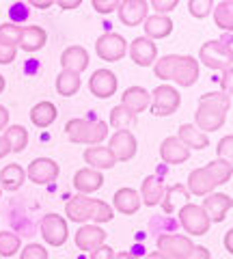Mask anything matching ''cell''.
Wrapping results in <instances>:
<instances>
[{
  "label": "cell",
  "mask_w": 233,
  "mask_h": 259,
  "mask_svg": "<svg viewBox=\"0 0 233 259\" xmlns=\"http://www.w3.org/2000/svg\"><path fill=\"white\" fill-rule=\"evenodd\" d=\"M154 71L160 80H173L179 87H192L199 80V61L195 56L166 54L162 59H156Z\"/></svg>",
  "instance_id": "6da1fadb"
},
{
  "label": "cell",
  "mask_w": 233,
  "mask_h": 259,
  "mask_svg": "<svg viewBox=\"0 0 233 259\" xmlns=\"http://www.w3.org/2000/svg\"><path fill=\"white\" fill-rule=\"evenodd\" d=\"M231 108V97H227L220 91L214 93H205L201 95L199 108L195 112V127L203 134L216 132L224 125V119H227V112Z\"/></svg>",
  "instance_id": "7a4b0ae2"
},
{
  "label": "cell",
  "mask_w": 233,
  "mask_h": 259,
  "mask_svg": "<svg viewBox=\"0 0 233 259\" xmlns=\"http://www.w3.org/2000/svg\"><path fill=\"white\" fill-rule=\"evenodd\" d=\"M231 162H222V160H212L210 164L195 168L188 175V194H195V197H207L210 192H214V188L227 184L231 180Z\"/></svg>",
  "instance_id": "3957f363"
},
{
  "label": "cell",
  "mask_w": 233,
  "mask_h": 259,
  "mask_svg": "<svg viewBox=\"0 0 233 259\" xmlns=\"http://www.w3.org/2000/svg\"><path fill=\"white\" fill-rule=\"evenodd\" d=\"M65 216L71 223H110L115 218V209L106 201L89 199L86 194H74L65 203Z\"/></svg>",
  "instance_id": "277c9868"
},
{
  "label": "cell",
  "mask_w": 233,
  "mask_h": 259,
  "mask_svg": "<svg viewBox=\"0 0 233 259\" xmlns=\"http://www.w3.org/2000/svg\"><path fill=\"white\" fill-rule=\"evenodd\" d=\"M65 134L71 143L93 147V145H100L108 136V123L93 119H71L65 125Z\"/></svg>",
  "instance_id": "5b68a950"
},
{
  "label": "cell",
  "mask_w": 233,
  "mask_h": 259,
  "mask_svg": "<svg viewBox=\"0 0 233 259\" xmlns=\"http://www.w3.org/2000/svg\"><path fill=\"white\" fill-rule=\"evenodd\" d=\"M199 61H203L210 69H231L233 63V50H231V35H224L220 41H207L201 46L199 50Z\"/></svg>",
  "instance_id": "8992f818"
},
{
  "label": "cell",
  "mask_w": 233,
  "mask_h": 259,
  "mask_svg": "<svg viewBox=\"0 0 233 259\" xmlns=\"http://www.w3.org/2000/svg\"><path fill=\"white\" fill-rule=\"evenodd\" d=\"M179 104H181V95L177 89L171 84H160V87H156V91L151 93L149 106L156 117H168L179 108Z\"/></svg>",
  "instance_id": "52a82bcc"
},
{
  "label": "cell",
  "mask_w": 233,
  "mask_h": 259,
  "mask_svg": "<svg viewBox=\"0 0 233 259\" xmlns=\"http://www.w3.org/2000/svg\"><path fill=\"white\" fill-rule=\"evenodd\" d=\"M179 223L190 236H205L210 231V218L205 216L203 207L195 203H186L179 207Z\"/></svg>",
  "instance_id": "ba28073f"
},
{
  "label": "cell",
  "mask_w": 233,
  "mask_h": 259,
  "mask_svg": "<svg viewBox=\"0 0 233 259\" xmlns=\"http://www.w3.org/2000/svg\"><path fill=\"white\" fill-rule=\"evenodd\" d=\"M95 50H98V56L102 61L117 63L125 56L127 41L121 35H117V32H104L98 41H95Z\"/></svg>",
  "instance_id": "9c48e42d"
},
{
  "label": "cell",
  "mask_w": 233,
  "mask_h": 259,
  "mask_svg": "<svg viewBox=\"0 0 233 259\" xmlns=\"http://www.w3.org/2000/svg\"><path fill=\"white\" fill-rule=\"evenodd\" d=\"M192 240L179 233H162L158 236V253L166 259H183L192 250Z\"/></svg>",
  "instance_id": "30bf717a"
},
{
  "label": "cell",
  "mask_w": 233,
  "mask_h": 259,
  "mask_svg": "<svg viewBox=\"0 0 233 259\" xmlns=\"http://www.w3.org/2000/svg\"><path fill=\"white\" fill-rule=\"evenodd\" d=\"M108 149H110L112 156H115L117 162H127L136 156L138 143H136V136L130 132V130H117L108 141Z\"/></svg>",
  "instance_id": "8fae6325"
},
{
  "label": "cell",
  "mask_w": 233,
  "mask_h": 259,
  "mask_svg": "<svg viewBox=\"0 0 233 259\" xmlns=\"http://www.w3.org/2000/svg\"><path fill=\"white\" fill-rule=\"evenodd\" d=\"M41 236L50 246H63L69 238L67 221L59 214H45L41 218Z\"/></svg>",
  "instance_id": "7c38bea8"
},
{
  "label": "cell",
  "mask_w": 233,
  "mask_h": 259,
  "mask_svg": "<svg viewBox=\"0 0 233 259\" xmlns=\"http://www.w3.org/2000/svg\"><path fill=\"white\" fill-rule=\"evenodd\" d=\"M59 173H61V166L56 164L52 158H35L26 168V177L33 184H39V186L56 182Z\"/></svg>",
  "instance_id": "4fadbf2b"
},
{
  "label": "cell",
  "mask_w": 233,
  "mask_h": 259,
  "mask_svg": "<svg viewBox=\"0 0 233 259\" xmlns=\"http://www.w3.org/2000/svg\"><path fill=\"white\" fill-rule=\"evenodd\" d=\"M231 205H233V199L229 197V194H224V192H210L203 199V205H201V207H203L205 216L210 218V223H222L224 218H227Z\"/></svg>",
  "instance_id": "5bb4252c"
},
{
  "label": "cell",
  "mask_w": 233,
  "mask_h": 259,
  "mask_svg": "<svg viewBox=\"0 0 233 259\" xmlns=\"http://www.w3.org/2000/svg\"><path fill=\"white\" fill-rule=\"evenodd\" d=\"M117 11H119V20L125 26L134 28V26H141V22L147 20L149 3H145V0H121Z\"/></svg>",
  "instance_id": "9a60e30c"
},
{
  "label": "cell",
  "mask_w": 233,
  "mask_h": 259,
  "mask_svg": "<svg viewBox=\"0 0 233 259\" xmlns=\"http://www.w3.org/2000/svg\"><path fill=\"white\" fill-rule=\"evenodd\" d=\"M76 246L84 253H93L95 248H100L102 244H106V231L102 229L100 225H82L80 229L76 231Z\"/></svg>",
  "instance_id": "2e32d148"
},
{
  "label": "cell",
  "mask_w": 233,
  "mask_h": 259,
  "mask_svg": "<svg viewBox=\"0 0 233 259\" xmlns=\"http://www.w3.org/2000/svg\"><path fill=\"white\" fill-rule=\"evenodd\" d=\"M117 76L112 74L110 69H98V71H93V76L89 80V91L95 95V97H100V100H108V97H112L117 93Z\"/></svg>",
  "instance_id": "e0dca14e"
},
{
  "label": "cell",
  "mask_w": 233,
  "mask_h": 259,
  "mask_svg": "<svg viewBox=\"0 0 233 259\" xmlns=\"http://www.w3.org/2000/svg\"><path fill=\"white\" fill-rule=\"evenodd\" d=\"M130 56L136 65L141 67H149L158 59V46L147 37H136L130 44Z\"/></svg>",
  "instance_id": "ac0fdd59"
},
{
  "label": "cell",
  "mask_w": 233,
  "mask_h": 259,
  "mask_svg": "<svg viewBox=\"0 0 233 259\" xmlns=\"http://www.w3.org/2000/svg\"><path fill=\"white\" fill-rule=\"evenodd\" d=\"M160 158L166 164H183L188 158H190V149L183 145L177 136H168V139L162 141L160 145Z\"/></svg>",
  "instance_id": "d6986e66"
},
{
  "label": "cell",
  "mask_w": 233,
  "mask_h": 259,
  "mask_svg": "<svg viewBox=\"0 0 233 259\" xmlns=\"http://www.w3.org/2000/svg\"><path fill=\"white\" fill-rule=\"evenodd\" d=\"M149 104H151V93L143 87H130L121 95V106L134 117L145 108H149Z\"/></svg>",
  "instance_id": "ffe728a7"
},
{
  "label": "cell",
  "mask_w": 233,
  "mask_h": 259,
  "mask_svg": "<svg viewBox=\"0 0 233 259\" xmlns=\"http://www.w3.org/2000/svg\"><path fill=\"white\" fill-rule=\"evenodd\" d=\"M89 52L84 50L82 46H69L63 50L61 54V65H63V69H67V71H74V74H82V71L89 67Z\"/></svg>",
  "instance_id": "44dd1931"
},
{
  "label": "cell",
  "mask_w": 233,
  "mask_h": 259,
  "mask_svg": "<svg viewBox=\"0 0 233 259\" xmlns=\"http://www.w3.org/2000/svg\"><path fill=\"white\" fill-rule=\"evenodd\" d=\"M164 180L160 175H149L143 180V186H141V201L147 207H156L160 201L164 197Z\"/></svg>",
  "instance_id": "7402d4cb"
},
{
  "label": "cell",
  "mask_w": 233,
  "mask_h": 259,
  "mask_svg": "<svg viewBox=\"0 0 233 259\" xmlns=\"http://www.w3.org/2000/svg\"><path fill=\"white\" fill-rule=\"evenodd\" d=\"M141 194L136 192L134 188H119L115 192V197H112V209H117V212H121L125 216H132L141 209Z\"/></svg>",
  "instance_id": "603a6c76"
},
{
  "label": "cell",
  "mask_w": 233,
  "mask_h": 259,
  "mask_svg": "<svg viewBox=\"0 0 233 259\" xmlns=\"http://www.w3.org/2000/svg\"><path fill=\"white\" fill-rule=\"evenodd\" d=\"M104 184V175L102 171H95V168H80V171L74 175V188L78 190V194H86L89 197L91 192L100 190Z\"/></svg>",
  "instance_id": "cb8c5ba5"
},
{
  "label": "cell",
  "mask_w": 233,
  "mask_h": 259,
  "mask_svg": "<svg viewBox=\"0 0 233 259\" xmlns=\"http://www.w3.org/2000/svg\"><path fill=\"white\" fill-rule=\"evenodd\" d=\"M84 162L89 164V168H95V171H104V168H112L117 164L115 156L110 153L108 147H102V145H93V147H86L84 149Z\"/></svg>",
  "instance_id": "d4e9b609"
},
{
  "label": "cell",
  "mask_w": 233,
  "mask_h": 259,
  "mask_svg": "<svg viewBox=\"0 0 233 259\" xmlns=\"http://www.w3.org/2000/svg\"><path fill=\"white\" fill-rule=\"evenodd\" d=\"M48 41V32L41 26H22L20 28V50L24 52H37L41 50Z\"/></svg>",
  "instance_id": "484cf974"
},
{
  "label": "cell",
  "mask_w": 233,
  "mask_h": 259,
  "mask_svg": "<svg viewBox=\"0 0 233 259\" xmlns=\"http://www.w3.org/2000/svg\"><path fill=\"white\" fill-rule=\"evenodd\" d=\"M173 32V20L168 15H147L145 20V35L147 39H164Z\"/></svg>",
  "instance_id": "4316f807"
},
{
  "label": "cell",
  "mask_w": 233,
  "mask_h": 259,
  "mask_svg": "<svg viewBox=\"0 0 233 259\" xmlns=\"http://www.w3.org/2000/svg\"><path fill=\"white\" fill-rule=\"evenodd\" d=\"M56 117H59V110H56V106L52 102H39L35 104L33 108H30V121H33V125H37L39 130H45L50 127Z\"/></svg>",
  "instance_id": "83f0119b"
},
{
  "label": "cell",
  "mask_w": 233,
  "mask_h": 259,
  "mask_svg": "<svg viewBox=\"0 0 233 259\" xmlns=\"http://www.w3.org/2000/svg\"><path fill=\"white\" fill-rule=\"evenodd\" d=\"M177 139L186 145L188 149H205V147H210V136L203 134V132H199V130L192 123L179 125Z\"/></svg>",
  "instance_id": "f1b7e54d"
},
{
  "label": "cell",
  "mask_w": 233,
  "mask_h": 259,
  "mask_svg": "<svg viewBox=\"0 0 233 259\" xmlns=\"http://www.w3.org/2000/svg\"><path fill=\"white\" fill-rule=\"evenodd\" d=\"M188 199H190V194L186 190V186L175 184V186H171V188L164 190V197H162V201H160V205H162V209L166 214H173L179 205H186Z\"/></svg>",
  "instance_id": "f546056e"
},
{
  "label": "cell",
  "mask_w": 233,
  "mask_h": 259,
  "mask_svg": "<svg viewBox=\"0 0 233 259\" xmlns=\"http://www.w3.org/2000/svg\"><path fill=\"white\" fill-rule=\"evenodd\" d=\"M24 180H26V171L20 166V164H7L3 171H0V190H18L20 186L24 184Z\"/></svg>",
  "instance_id": "4dcf8cb0"
},
{
  "label": "cell",
  "mask_w": 233,
  "mask_h": 259,
  "mask_svg": "<svg viewBox=\"0 0 233 259\" xmlns=\"http://www.w3.org/2000/svg\"><path fill=\"white\" fill-rule=\"evenodd\" d=\"M80 84H82V80H80V76L74 74V71L63 69L61 74L56 76V91H59V95H63V97L76 95L80 91Z\"/></svg>",
  "instance_id": "1f68e13d"
},
{
  "label": "cell",
  "mask_w": 233,
  "mask_h": 259,
  "mask_svg": "<svg viewBox=\"0 0 233 259\" xmlns=\"http://www.w3.org/2000/svg\"><path fill=\"white\" fill-rule=\"evenodd\" d=\"M214 20H216V26L220 30H224L227 35H231L233 30V3L231 0H222L214 7Z\"/></svg>",
  "instance_id": "d6a6232c"
},
{
  "label": "cell",
  "mask_w": 233,
  "mask_h": 259,
  "mask_svg": "<svg viewBox=\"0 0 233 259\" xmlns=\"http://www.w3.org/2000/svg\"><path fill=\"white\" fill-rule=\"evenodd\" d=\"M5 139L9 141V147H11V153H20L26 149L28 145V130L24 125H7L5 130Z\"/></svg>",
  "instance_id": "836d02e7"
},
{
  "label": "cell",
  "mask_w": 233,
  "mask_h": 259,
  "mask_svg": "<svg viewBox=\"0 0 233 259\" xmlns=\"http://www.w3.org/2000/svg\"><path fill=\"white\" fill-rule=\"evenodd\" d=\"M22 246L20 236L13 231H0V257H13L18 255Z\"/></svg>",
  "instance_id": "e575fe53"
},
{
  "label": "cell",
  "mask_w": 233,
  "mask_h": 259,
  "mask_svg": "<svg viewBox=\"0 0 233 259\" xmlns=\"http://www.w3.org/2000/svg\"><path fill=\"white\" fill-rule=\"evenodd\" d=\"M20 28H22V26H18V24H13V22L0 24V46L18 48V41H20Z\"/></svg>",
  "instance_id": "d590c367"
},
{
  "label": "cell",
  "mask_w": 233,
  "mask_h": 259,
  "mask_svg": "<svg viewBox=\"0 0 233 259\" xmlns=\"http://www.w3.org/2000/svg\"><path fill=\"white\" fill-rule=\"evenodd\" d=\"M134 119H136V117L130 115V112H127V110L121 106V104L110 110V125L117 127V130H127V127L134 123Z\"/></svg>",
  "instance_id": "8d00e7d4"
},
{
  "label": "cell",
  "mask_w": 233,
  "mask_h": 259,
  "mask_svg": "<svg viewBox=\"0 0 233 259\" xmlns=\"http://www.w3.org/2000/svg\"><path fill=\"white\" fill-rule=\"evenodd\" d=\"M212 9H214V3H212V0H190V3H188L190 15H192V18H197V20L207 18Z\"/></svg>",
  "instance_id": "74e56055"
},
{
  "label": "cell",
  "mask_w": 233,
  "mask_h": 259,
  "mask_svg": "<svg viewBox=\"0 0 233 259\" xmlns=\"http://www.w3.org/2000/svg\"><path fill=\"white\" fill-rule=\"evenodd\" d=\"M20 259H48V250L41 244H28L20 253Z\"/></svg>",
  "instance_id": "f35d334b"
},
{
  "label": "cell",
  "mask_w": 233,
  "mask_h": 259,
  "mask_svg": "<svg viewBox=\"0 0 233 259\" xmlns=\"http://www.w3.org/2000/svg\"><path fill=\"white\" fill-rule=\"evenodd\" d=\"M233 158V136L227 134L224 139L218 143V160L222 162H231Z\"/></svg>",
  "instance_id": "ab89813d"
},
{
  "label": "cell",
  "mask_w": 233,
  "mask_h": 259,
  "mask_svg": "<svg viewBox=\"0 0 233 259\" xmlns=\"http://www.w3.org/2000/svg\"><path fill=\"white\" fill-rule=\"evenodd\" d=\"M151 9H156V15H166L168 11L177 9V0H154L149 3Z\"/></svg>",
  "instance_id": "60d3db41"
},
{
  "label": "cell",
  "mask_w": 233,
  "mask_h": 259,
  "mask_svg": "<svg viewBox=\"0 0 233 259\" xmlns=\"http://www.w3.org/2000/svg\"><path fill=\"white\" fill-rule=\"evenodd\" d=\"M91 5L98 13H112V11H117L119 0H93Z\"/></svg>",
  "instance_id": "b9f144b4"
},
{
  "label": "cell",
  "mask_w": 233,
  "mask_h": 259,
  "mask_svg": "<svg viewBox=\"0 0 233 259\" xmlns=\"http://www.w3.org/2000/svg\"><path fill=\"white\" fill-rule=\"evenodd\" d=\"M15 54H18V48L11 46H0V65H9L15 61Z\"/></svg>",
  "instance_id": "7bdbcfd3"
},
{
  "label": "cell",
  "mask_w": 233,
  "mask_h": 259,
  "mask_svg": "<svg viewBox=\"0 0 233 259\" xmlns=\"http://www.w3.org/2000/svg\"><path fill=\"white\" fill-rule=\"evenodd\" d=\"M89 259H115V250L108 244H102L100 248H95L93 253H89Z\"/></svg>",
  "instance_id": "ee69618b"
},
{
  "label": "cell",
  "mask_w": 233,
  "mask_h": 259,
  "mask_svg": "<svg viewBox=\"0 0 233 259\" xmlns=\"http://www.w3.org/2000/svg\"><path fill=\"white\" fill-rule=\"evenodd\" d=\"M183 259H212V255H210V250H207L205 246L195 244V246H192V250Z\"/></svg>",
  "instance_id": "f6af8a7d"
},
{
  "label": "cell",
  "mask_w": 233,
  "mask_h": 259,
  "mask_svg": "<svg viewBox=\"0 0 233 259\" xmlns=\"http://www.w3.org/2000/svg\"><path fill=\"white\" fill-rule=\"evenodd\" d=\"M231 76H233L231 69H224L222 71V91L220 93H224L227 97H231Z\"/></svg>",
  "instance_id": "bcb514c9"
},
{
  "label": "cell",
  "mask_w": 233,
  "mask_h": 259,
  "mask_svg": "<svg viewBox=\"0 0 233 259\" xmlns=\"http://www.w3.org/2000/svg\"><path fill=\"white\" fill-rule=\"evenodd\" d=\"M7 125H9V110L0 104V134H3V130H7Z\"/></svg>",
  "instance_id": "7dc6e473"
},
{
  "label": "cell",
  "mask_w": 233,
  "mask_h": 259,
  "mask_svg": "<svg viewBox=\"0 0 233 259\" xmlns=\"http://www.w3.org/2000/svg\"><path fill=\"white\" fill-rule=\"evenodd\" d=\"M11 153V147H9V141L5 139V134H0V160H3L5 156H9Z\"/></svg>",
  "instance_id": "c3c4849f"
},
{
  "label": "cell",
  "mask_w": 233,
  "mask_h": 259,
  "mask_svg": "<svg viewBox=\"0 0 233 259\" xmlns=\"http://www.w3.org/2000/svg\"><path fill=\"white\" fill-rule=\"evenodd\" d=\"M56 5L63 7V9H78V7H80V0H71V3H69V0H59Z\"/></svg>",
  "instance_id": "681fc988"
},
{
  "label": "cell",
  "mask_w": 233,
  "mask_h": 259,
  "mask_svg": "<svg viewBox=\"0 0 233 259\" xmlns=\"http://www.w3.org/2000/svg\"><path fill=\"white\" fill-rule=\"evenodd\" d=\"M224 246H227L229 253H233V229H229L227 236H224Z\"/></svg>",
  "instance_id": "f907efd6"
},
{
  "label": "cell",
  "mask_w": 233,
  "mask_h": 259,
  "mask_svg": "<svg viewBox=\"0 0 233 259\" xmlns=\"http://www.w3.org/2000/svg\"><path fill=\"white\" fill-rule=\"evenodd\" d=\"M54 3H52V0H45V3H37V0H35V3H30V7H37V9H48V7H52Z\"/></svg>",
  "instance_id": "816d5d0a"
},
{
  "label": "cell",
  "mask_w": 233,
  "mask_h": 259,
  "mask_svg": "<svg viewBox=\"0 0 233 259\" xmlns=\"http://www.w3.org/2000/svg\"><path fill=\"white\" fill-rule=\"evenodd\" d=\"M115 259H138V257H134L130 253H121V255H115Z\"/></svg>",
  "instance_id": "f5cc1de1"
},
{
  "label": "cell",
  "mask_w": 233,
  "mask_h": 259,
  "mask_svg": "<svg viewBox=\"0 0 233 259\" xmlns=\"http://www.w3.org/2000/svg\"><path fill=\"white\" fill-rule=\"evenodd\" d=\"M147 259H166V257H164V255H160L158 250H156V253H151V255H149Z\"/></svg>",
  "instance_id": "db71d44e"
},
{
  "label": "cell",
  "mask_w": 233,
  "mask_h": 259,
  "mask_svg": "<svg viewBox=\"0 0 233 259\" xmlns=\"http://www.w3.org/2000/svg\"><path fill=\"white\" fill-rule=\"evenodd\" d=\"M5 87H7V82H5V78H3V76H0V93H3V91H5Z\"/></svg>",
  "instance_id": "11a10c76"
},
{
  "label": "cell",
  "mask_w": 233,
  "mask_h": 259,
  "mask_svg": "<svg viewBox=\"0 0 233 259\" xmlns=\"http://www.w3.org/2000/svg\"><path fill=\"white\" fill-rule=\"evenodd\" d=\"M0 197H3V190H0Z\"/></svg>",
  "instance_id": "9f6ffc18"
}]
</instances>
